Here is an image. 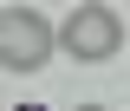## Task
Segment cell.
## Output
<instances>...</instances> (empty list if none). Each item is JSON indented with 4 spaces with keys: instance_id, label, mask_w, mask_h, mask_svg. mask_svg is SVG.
Wrapping results in <instances>:
<instances>
[{
    "instance_id": "6da1fadb",
    "label": "cell",
    "mask_w": 130,
    "mask_h": 111,
    "mask_svg": "<svg viewBox=\"0 0 130 111\" xmlns=\"http://www.w3.org/2000/svg\"><path fill=\"white\" fill-rule=\"evenodd\" d=\"M59 52V26L39 7H0V65L7 72H46Z\"/></svg>"
},
{
    "instance_id": "7a4b0ae2",
    "label": "cell",
    "mask_w": 130,
    "mask_h": 111,
    "mask_svg": "<svg viewBox=\"0 0 130 111\" xmlns=\"http://www.w3.org/2000/svg\"><path fill=\"white\" fill-rule=\"evenodd\" d=\"M59 46H65V59H78V65H111L117 52H124V20H117V7H98V0L72 7L65 26H59Z\"/></svg>"
},
{
    "instance_id": "3957f363",
    "label": "cell",
    "mask_w": 130,
    "mask_h": 111,
    "mask_svg": "<svg viewBox=\"0 0 130 111\" xmlns=\"http://www.w3.org/2000/svg\"><path fill=\"white\" fill-rule=\"evenodd\" d=\"M13 111H52V105H13Z\"/></svg>"
},
{
    "instance_id": "277c9868",
    "label": "cell",
    "mask_w": 130,
    "mask_h": 111,
    "mask_svg": "<svg viewBox=\"0 0 130 111\" xmlns=\"http://www.w3.org/2000/svg\"><path fill=\"white\" fill-rule=\"evenodd\" d=\"M78 111H111V105H78Z\"/></svg>"
}]
</instances>
